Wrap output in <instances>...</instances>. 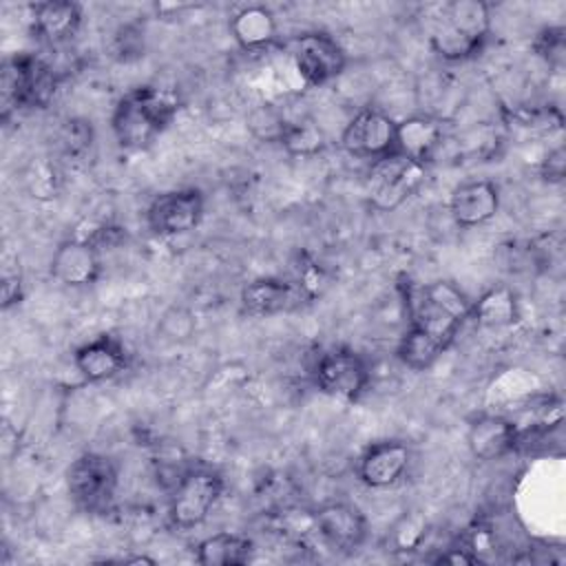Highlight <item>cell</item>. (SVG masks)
I'll list each match as a JSON object with an SVG mask.
<instances>
[{
    "instance_id": "cell-19",
    "label": "cell",
    "mask_w": 566,
    "mask_h": 566,
    "mask_svg": "<svg viewBox=\"0 0 566 566\" xmlns=\"http://www.w3.org/2000/svg\"><path fill=\"white\" fill-rule=\"evenodd\" d=\"M31 27L33 33L46 44H66L82 27V7L73 0L35 2L31 4Z\"/></svg>"
},
{
    "instance_id": "cell-35",
    "label": "cell",
    "mask_w": 566,
    "mask_h": 566,
    "mask_svg": "<svg viewBox=\"0 0 566 566\" xmlns=\"http://www.w3.org/2000/svg\"><path fill=\"white\" fill-rule=\"evenodd\" d=\"M122 564H155L153 557H146V555H135V557H122L119 559Z\"/></svg>"
},
{
    "instance_id": "cell-22",
    "label": "cell",
    "mask_w": 566,
    "mask_h": 566,
    "mask_svg": "<svg viewBox=\"0 0 566 566\" xmlns=\"http://www.w3.org/2000/svg\"><path fill=\"white\" fill-rule=\"evenodd\" d=\"M254 542L239 533H214L197 544L195 559L201 566H243L252 559Z\"/></svg>"
},
{
    "instance_id": "cell-34",
    "label": "cell",
    "mask_w": 566,
    "mask_h": 566,
    "mask_svg": "<svg viewBox=\"0 0 566 566\" xmlns=\"http://www.w3.org/2000/svg\"><path fill=\"white\" fill-rule=\"evenodd\" d=\"M438 564H451V566H471L478 564L480 557L475 553H471L469 548H449L447 553H442L438 559Z\"/></svg>"
},
{
    "instance_id": "cell-7",
    "label": "cell",
    "mask_w": 566,
    "mask_h": 566,
    "mask_svg": "<svg viewBox=\"0 0 566 566\" xmlns=\"http://www.w3.org/2000/svg\"><path fill=\"white\" fill-rule=\"evenodd\" d=\"M424 166L416 164L398 153L371 161L367 175L369 203L376 210H394L405 203L422 184Z\"/></svg>"
},
{
    "instance_id": "cell-11",
    "label": "cell",
    "mask_w": 566,
    "mask_h": 566,
    "mask_svg": "<svg viewBox=\"0 0 566 566\" xmlns=\"http://www.w3.org/2000/svg\"><path fill=\"white\" fill-rule=\"evenodd\" d=\"M294 66L305 86H323L345 71L347 55L329 33L310 31L296 40Z\"/></svg>"
},
{
    "instance_id": "cell-6",
    "label": "cell",
    "mask_w": 566,
    "mask_h": 566,
    "mask_svg": "<svg viewBox=\"0 0 566 566\" xmlns=\"http://www.w3.org/2000/svg\"><path fill=\"white\" fill-rule=\"evenodd\" d=\"M117 482V467L104 453L86 451L66 469L69 495L88 513H104L113 504Z\"/></svg>"
},
{
    "instance_id": "cell-26",
    "label": "cell",
    "mask_w": 566,
    "mask_h": 566,
    "mask_svg": "<svg viewBox=\"0 0 566 566\" xmlns=\"http://www.w3.org/2000/svg\"><path fill=\"white\" fill-rule=\"evenodd\" d=\"M285 126V115L272 104H261L248 115V128L261 142H281Z\"/></svg>"
},
{
    "instance_id": "cell-32",
    "label": "cell",
    "mask_w": 566,
    "mask_h": 566,
    "mask_svg": "<svg viewBox=\"0 0 566 566\" xmlns=\"http://www.w3.org/2000/svg\"><path fill=\"white\" fill-rule=\"evenodd\" d=\"M396 542H398V551H411L413 546H418V542L424 535V522L418 517H405L396 531Z\"/></svg>"
},
{
    "instance_id": "cell-15",
    "label": "cell",
    "mask_w": 566,
    "mask_h": 566,
    "mask_svg": "<svg viewBox=\"0 0 566 566\" xmlns=\"http://www.w3.org/2000/svg\"><path fill=\"white\" fill-rule=\"evenodd\" d=\"M411 464V449L400 440H382L369 444L358 460V478L369 489H387L398 484Z\"/></svg>"
},
{
    "instance_id": "cell-5",
    "label": "cell",
    "mask_w": 566,
    "mask_h": 566,
    "mask_svg": "<svg viewBox=\"0 0 566 566\" xmlns=\"http://www.w3.org/2000/svg\"><path fill=\"white\" fill-rule=\"evenodd\" d=\"M223 493V475L210 467L186 469L168 500V517L177 528H195L206 522Z\"/></svg>"
},
{
    "instance_id": "cell-30",
    "label": "cell",
    "mask_w": 566,
    "mask_h": 566,
    "mask_svg": "<svg viewBox=\"0 0 566 566\" xmlns=\"http://www.w3.org/2000/svg\"><path fill=\"white\" fill-rule=\"evenodd\" d=\"M513 119L517 122V126L526 128V130H535V133H555L562 128L564 117L557 108L553 106H542V108H517L513 113Z\"/></svg>"
},
{
    "instance_id": "cell-3",
    "label": "cell",
    "mask_w": 566,
    "mask_h": 566,
    "mask_svg": "<svg viewBox=\"0 0 566 566\" xmlns=\"http://www.w3.org/2000/svg\"><path fill=\"white\" fill-rule=\"evenodd\" d=\"M491 33V9L482 0H453L442 7L431 31V49L447 62L473 57Z\"/></svg>"
},
{
    "instance_id": "cell-10",
    "label": "cell",
    "mask_w": 566,
    "mask_h": 566,
    "mask_svg": "<svg viewBox=\"0 0 566 566\" xmlns=\"http://www.w3.org/2000/svg\"><path fill=\"white\" fill-rule=\"evenodd\" d=\"M203 217V195L197 188H175L157 195L146 208V223L159 237L195 230Z\"/></svg>"
},
{
    "instance_id": "cell-18",
    "label": "cell",
    "mask_w": 566,
    "mask_h": 566,
    "mask_svg": "<svg viewBox=\"0 0 566 566\" xmlns=\"http://www.w3.org/2000/svg\"><path fill=\"white\" fill-rule=\"evenodd\" d=\"M500 210V190L489 179L464 181L453 188L449 212L460 228H475L491 221Z\"/></svg>"
},
{
    "instance_id": "cell-28",
    "label": "cell",
    "mask_w": 566,
    "mask_h": 566,
    "mask_svg": "<svg viewBox=\"0 0 566 566\" xmlns=\"http://www.w3.org/2000/svg\"><path fill=\"white\" fill-rule=\"evenodd\" d=\"M2 274H0V281H2V310H11L13 305H18L24 296V276H22V265H20V259L18 254H11V252H4L2 256Z\"/></svg>"
},
{
    "instance_id": "cell-14",
    "label": "cell",
    "mask_w": 566,
    "mask_h": 566,
    "mask_svg": "<svg viewBox=\"0 0 566 566\" xmlns=\"http://www.w3.org/2000/svg\"><path fill=\"white\" fill-rule=\"evenodd\" d=\"M310 298L305 285L279 276H261L241 290V307L250 316H274L303 305Z\"/></svg>"
},
{
    "instance_id": "cell-27",
    "label": "cell",
    "mask_w": 566,
    "mask_h": 566,
    "mask_svg": "<svg viewBox=\"0 0 566 566\" xmlns=\"http://www.w3.org/2000/svg\"><path fill=\"white\" fill-rule=\"evenodd\" d=\"M57 146L66 157H82L93 146V126L86 119L71 117L57 130Z\"/></svg>"
},
{
    "instance_id": "cell-9",
    "label": "cell",
    "mask_w": 566,
    "mask_h": 566,
    "mask_svg": "<svg viewBox=\"0 0 566 566\" xmlns=\"http://www.w3.org/2000/svg\"><path fill=\"white\" fill-rule=\"evenodd\" d=\"M314 380L321 391L340 400H358L369 385L365 360L349 347L325 349L314 365Z\"/></svg>"
},
{
    "instance_id": "cell-8",
    "label": "cell",
    "mask_w": 566,
    "mask_h": 566,
    "mask_svg": "<svg viewBox=\"0 0 566 566\" xmlns=\"http://www.w3.org/2000/svg\"><path fill=\"white\" fill-rule=\"evenodd\" d=\"M396 124L385 111L367 106L358 111L340 133V146L358 159H382L396 153Z\"/></svg>"
},
{
    "instance_id": "cell-20",
    "label": "cell",
    "mask_w": 566,
    "mask_h": 566,
    "mask_svg": "<svg viewBox=\"0 0 566 566\" xmlns=\"http://www.w3.org/2000/svg\"><path fill=\"white\" fill-rule=\"evenodd\" d=\"M442 137L444 130L440 119L431 115H411L396 124V153L424 166L433 159Z\"/></svg>"
},
{
    "instance_id": "cell-13",
    "label": "cell",
    "mask_w": 566,
    "mask_h": 566,
    "mask_svg": "<svg viewBox=\"0 0 566 566\" xmlns=\"http://www.w3.org/2000/svg\"><path fill=\"white\" fill-rule=\"evenodd\" d=\"M318 535L336 551L354 553L367 539V517L349 502H327L312 515Z\"/></svg>"
},
{
    "instance_id": "cell-23",
    "label": "cell",
    "mask_w": 566,
    "mask_h": 566,
    "mask_svg": "<svg viewBox=\"0 0 566 566\" xmlns=\"http://www.w3.org/2000/svg\"><path fill=\"white\" fill-rule=\"evenodd\" d=\"M471 316L482 327H509L520 318L517 296L506 285L491 287L475 303H471Z\"/></svg>"
},
{
    "instance_id": "cell-21",
    "label": "cell",
    "mask_w": 566,
    "mask_h": 566,
    "mask_svg": "<svg viewBox=\"0 0 566 566\" xmlns=\"http://www.w3.org/2000/svg\"><path fill=\"white\" fill-rule=\"evenodd\" d=\"M230 35L243 51H259L276 40V18L263 4H248L230 18Z\"/></svg>"
},
{
    "instance_id": "cell-2",
    "label": "cell",
    "mask_w": 566,
    "mask_h": 566,
    "mask_svg": "<svg viewBox=\"0 0 566 566\" xmlns=\"http://www.w3.org/2000/svg\"><path fill=\"white\" fill-rule=\"evenodd\" d=\"M179 99L159 86H137L124 93L111 115V130L124 150L148 148L175 119Z\"/></svg>"
},
{
    "instance_id": "cell-17",
    "label": "cell",
    "mask_w": 566,
    "mask_h": 566,
    "mask_svg": "<svg viewBox=\"0 0 566 566\" xmlns=\"http://www.w3.org/2000/svg\"><path fill=\"white\" fill-rule=\"evenodd\" d=\"M522 438L517 424L497 413H482L471 420L467 431V447L478 460H500L511 453Z\"/></svg>"
},
{
    "instance_id": "cell-25",
    "label": "cell",
    "mask_w": 566,
    "mask_h": 566,
    "mask_svg": "<svg viewBox=\"0 0 566 566\" xmlns=\"http://www.w3.org/2000/svg\"><path fill=\"white\" fill-rule=\"evenodd\" d=\"M60 172L55 168V164H51L49 159L40 157V159H33L29 164V168L24 170V186L29 190V195L33 199H40V201H49V199H55L57 192H60Z\"/></svg>"
},
{
    "instance_id": "cell-31",
    "label": "cell",
    "mask_w": 566,
    "mask_h": 566,
    "mask_svg": "<svg viewBox=\"0 0 566 566\" xmlns=\"http://www.w3.org/2000/svg\"><path fill=\"white\" fill-rule=\"evenodd\" d=\"M113 55L122 62H128L130 57H139L144 55V44H142V33L133 27V24H126L122 27L115 38H113Z\"/></svg>"
},
{
    "instance_id": "cell-1",
    "label": "cell",
    "mask_w": 566,
    "mask_h": 566,
    "mask_svg": "<svg viewBox=\"0 0 566 566\" xmlns=\"http://www.w3.org/2000/svg\"><path fill=\"white\" fill-rule=\"evenodd\" d=\"M409 327L398 343V358L413 371L429 369L471 316V301L451 281H433L407 294Z\"/></svg>"
},
{
    "instance_id": "cell-29",
    "label": "cell",
    "mask_w": 566,
    "mask_h": 566,
    "mask_svg": "<svg viewBox=\"0 0 566 566\" xmlns=\"http://www.w3.org/2000/svg\"><path fill=\"white\" fill-rule=\"evenodd\" d=\"M533 49L535 53L553 69H562L564 66V57H566V40H564V29L562 27H546L537 33V38L533 40Z\"/></svg>"
},
{
    "instance_id": "cell-33",
    "label": "cell",
    "mask_w": 566,
    "mask_h": 566,
    "mask_svg": "<svg viewBox=\"0 0 566 566\" xmlns=\"http://www.w3.org/2000/svg\"><path fill=\"white\" fill-rule=\"evenodd\" d=\"M564 172H566V150L564 146H557L548 150V155L542 159L539 175L551 184H559L564 179Z\"/></svg>"
},
{
    "instance_id": "cell-12",
    "label": "cell",
    "mask_w": 566,
    "mask_h": 566,
    "mask_svg": "<svg viewBox=\"0 0 566 566\" xmlns=\"http://www.w3.org/2000/svg\"><path fill=\"white\" fill-rule=\"evenodd\" d=\"M49 272L66 287H88L102 274V250L91 237L66 239L55 248Z\"/></svg>"
},
{
    "instance_id": "cell-24",
    "label": "cell",
    "mask_w": 566,
    "mask_h": 566,
    "mask_svg": "<svg viewBox=\"0 0 566 566\" xmlns=\"http://www.w3.org/2000/svg\"><path fill=\"white\" fill-rule=\"evenodd\" d=\"M279 144L290 155L314 157L325 150L327 139H325V133L318 128V124H314L312 119H298V122H287Z\"/></svg>"
},
{
    "instance_id": "cell-16",
    "label": "cell",
    "mask_w": 566,
    "mask_h": 566,
    "mask_svg": "<svg viewBox=\"0 0 566 566\" xmlns=\"http://www.w3.org/2000/svg\"><path fill=\"white\" fill-rule=\"evenodd\" d=\"M73 363L86 382H104L128 367V352L117 336L99 334L75 349Z\"/></svg>"
},
{
    "instance_id": "cell-4",
    "label": "cell",
    "mask_w": 566,
    "mask_h": 566,
    "mask_svg": "<svg viewBox=\"0 0 566 566\" xmlns=\"http://www.w3.org/2000/svg\"><path fill=\"white\" fill-rule=\"evenodd\" d=\"M55 69L33 53H15L4 60L0 73L2 119L13 111L44 108L57 91Z\"/></svg>"
}]
</instances>
